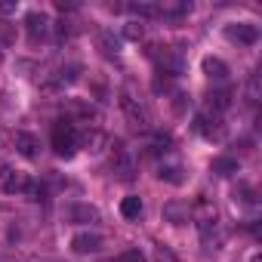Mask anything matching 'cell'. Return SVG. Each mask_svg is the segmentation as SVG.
<instances>
[{
  "label": "cell",
  "instance_id": "6da1fadb",
  "mask_svg": "<svg viewBox=\"0 0 262 262\" xmlns=\"http://www.w3.org/2000/svg\"><path fill=\"white\" fill-rule=\"evenodd\" d=\"M194 222H198V234H201V244L207 250H216L222 244V228H219V213L210 201H198L194 207Z\"/></svg>",
  "mask_w": 262,
  "mask_h": 262
},
{
  "label": "cell",
  "instance_id": "7a4b0ae2",
  "mask_svg": "<svg viewBox=\"0 0 262 262\" xmlns=\"http://www.w3.org/2000/svg\"><path fill=\"white\" fill-rule=\"evenodd\" d=\"M120 111L126 114V120L133 123L136 129H148L151 126V114H148L145 102L133 93V86H123L120 90Z\"/></svg>",
  "mask_w": 262,
  "mask_h": 262
},
{
  "label": "cell",
  "instance_id": "3957f363",
  "mask_svg": "<svg viewBox=\"0 0 262 262\" xmlns=\"http://www.w3.org/2000/svg\"><path fill=\"white\" fill-rule=\"evenodd\" d=\"M53 151L65 161L77 155V126L71 120H59L53 126Z\"/></svg>",
  "mask_w": 262,
  "mask_h": 262
},
{
  "label": "cell",
  "instance_id": "277c9868",
  "mask_svg": "<svg viewBox=\"0 0 262 262\" xmlns=\"http://www.w3.org/2000/svg\"><path fill=\"white\" fill-rule=\"evenodd\" d=\"M151 59L158 62V71L167 74V77H179L182 68H185L179 50H173V47H151Z\"/></svg>",
  "mask_w": 262,
  "mask_h": 262
},
{
  "label": "cell",
  "instance_id": "5b68a950",
  "mask_svg": "<svg viewBox=\"0 0 262 262\" xmlns=\"http://www.w3.org/2000/svg\"><path fill=\"white\" fill-rule=\"evenodd\" d=\"M25 31H28V40H31V43H40V40H47V37L53 34V22H50L47 13L31 10V13L25 16Z\"/></svg>",
  "mask_w": 262,
  "mask_h": 262
},
{
  "label": "cell",
  "instance_id": "8992f818",
  "mask_svg": "<svg viewBox=\"0 0 262 262\" xmlns=\"http://www.w3.org/2000/svg\"><path fill=\"white\" fill-rule=\"evenodd\" d=\"M194 129L204 136V139H222L225 136V123H222V114H213V111H201L194 117Z\"/></svg>",
  "mask_w": 262,
  "mask_h": 262
},
{
  "label": "cell",
  "instance_id": "52a82bcc",
  "mask_svg": "<svg viewBox=\"0 0 262 262\" xmlns=\"http://www.w3.org/2000/svg\"><path fill=\"white\" fill-rule=\"evenodd\" d=\"M111 173L120 179V182H129L136 176V161H133V155H129L123 145H117V151H114V161H111Z\"/></svg>",
  "mask_w": 262,
  "mask_h": 262
},
{
  "label": "cell",
  "instance_id": "ba28073f",
  "mask_svg": "<svg viewBox=\"0 0 262 262\" xmlns=\"http://www.w3.org/2000/svg\"><path fill=\"white\" fill-rule=\"evenodd\" d=\"M25 185H28L25 173H19L13 167H0V191L4 194H19V191H25Z\"/></svg>",
  "mask_w": 262,
  "mask_h": 262
},
{
  "label": "cell",
  "instance_id": "9c48e42d",
  "mask_svg": "<svg viewBox=\"0 0 262 262\" xmlns=\"http://www.w3.org/2000/svg\"><path fill=\"white\" fill-rule=\"evenodd\" d=\"M225 37L234 40V43H244V47H253L259 40V28L253 22H237V25H228L225 28Z\"/></svg>",
  "mask_w": 262,
  "mask_h": 262
},
{
  "label": "cell",
  "instance_id": "30bf717a",
  "mask_svg": "<svg viewBox=\"0 0 262 262\" xmlns=\"http://www.w3.org/2000/svg\"><path fill=\"white\" fill-rule=\"evenodd\" d=\"M158 19H182L191 13V4L188 0H158Z\"/></svg>",
  "mask_w": 262,
  "mask_h": 262
},
{
  "label": "cell",
  "instance_id": "8fae6325",
  "mask_svg": "<svg viewBox=\"0 0 262 262\" xmlns=\"http://www.w3.org/2000/svg\"><path fill=\"white\" fill-rule=\"evenodd\" d=\"M71 250L80 253V256H86V253H99V250H102V237H99L96 231H80V234L71 237Z\"/></svg>",
  "mask_w": 262,
  "mask_h": 262
},
{
  "label": "cell",
  "instance_id": "7c38bea8",
  "mask_svg": "<svg viewBox=\"0 0 262 262\" xmlns=\"http://www.w3.org/2000/svg\"><path fill=\"white\" fill-rule=\"evenodd\" d=\"M65 219H68V222H90V225H96L102 216H99V210L90 207V204H71V207H65Z\"/></svg>",
  "mask_w": 262,
  "mask_h": 262
},
{
  "label": "cell",
  "instance_id": "4fadbf2b",
  "mask_svg": "<svg viewBox=\"0 0 262 262\" xmlns=\"http://www.w3.org/2000/svg\"><path fill=\"white\" fill-rule=\"evenodd\" d=\"M13 145H16V151H19L22 158H28V161H34V158H37V148H40L37 136H34V133H25V129H19V133L13 136Z\"/></svg>",
  "mask_w": 262,
  "mask_h": 262
},
{
  "label": "cell",
  "instance_id": "5bb4252c",
  "mask_svg": "<svg viewBox=\"0 0 262 262\" xmlns=\"http://www.w3.org/2000/svg\"><path fill=\"white\" fill-rule=\"evenodd\" d=\"M204 74H207L210 80L222 83V80H228V65H225L222 59H216V56H207V59H204Z\"/></svg>",
  "mask_w": 262,
  "mask_h": 262
},
{
  "label": "cell",
  "instance_id": "9a60e30c",
  "mask_svg": "<svg viewBox=\"0 0 262 262\" xmlns=\"http://www.w3.org/2000/svg\"><path fill=\"white\" fill-rule=\"evenodd\" d=\"M228 108H231V90H213V93L207 96V111L222 114V111H228Z\"/></svg>",
  "mask_w": 262,
  "mask_h": 262
},
{
  "label": "cell",
  "instance_id": "2e32d148",
  "mask_svg": "<svg viewBox=\"0 0 262 262\" xmlns=\"http://www.w3.org/2000/svg\"><path fill=\"white\" fill-rule=\"evenodd\" d=\"M120 216H123V219H139V216H142V198H136V194L123 198V201H120Z\"/></svg>",
  "mask_w": 262,
  "mask_h": 262
},
{
  "label": "cell",
  "instance_id": "e0dca14e",
  "mask_svg": "<svg viewBox=\"0 0 262 262\" xmlns=\"http://www.w3.org/2000/svg\"><path fill=\"white\" fill-rule=\"evenodd\" d=\"M126 13H133L136 19H158V7L148 4V0H139V4H126Z\"/></svg>",
  "mask_w": 262,
  "mask_h": 262
},
{
  "label": "cell",
  "instance_id": "ac0fdd59",
  "mask_svg": "<svg viewBox=\"0 0 262 262\" xmlns=\"http://www.w3.org/2000/svg\"><path fill=\"white\" fill-rule=\"evenodd\" d=\"M234 204L244 207V210H256L259 201H256V191H253L250 185H237V188H234Z\"/></svg>",
  "mask_w": 262,
  "mask_h": 262
},
{
  "label": "cell",
  "instance_id": "d6986e66",
  "mask_svg": "<svg viewBox=\"0 0 262 262\" xmlns=\"http://www.w3.org/2000/svg\"><path fill=\"white\" fill-rule=\"evenodd\" d=\"M164 213H167V219H170L173 225H182V222H188V204L170 201V204L164 207Z\"/></svg>",
  "mask_w": 262,
  "mask_h": 262
},
{
  "label": "cell",
  "instance_id": "ffe728a7",
  "mask_svg": "<svg viewBox=\"0 0 262 262\" xmlns=\"http://www.w3.org/2000/svg\"><path fill=\"white\" fill-rule=\"evenodd\" d=\"M244 96H247V102H250V105H259V99H262V83H259V74H256V71L247 77Z\"/></svg>",
  "mask_w": 262,
  "mask_h": 262
},
{
  "label": "cell",
  "instance_id": "44dd1931",
  "mask_svg": "<svg viewBox=\"0 0 262 262\" xmlns=\"http://www.w3.org/2000/svg\"><path fill=\"white\" fill-rule=\"evenodd\" d=\"M237 170H241L237 158H216V161H213V173H216V176H234Z\"/></svg>",
  "mask_w": 262,
  "mask_h": 262
},
{
  "label": "cell",
  "instance_id": "7402d4cb",
  "mask_svg": "<svg viewBox=\"0 0 262 262\" xmlns=\"http://www.w3.org/2000/svg\"><path fill=\"white\" fill-rule=\"evenodd\" d=\"M99 47H102V53H105V56H117L120 40H117L111 31H102V34H99Z\"/></svg>",
  "mask_w": 262,
  "mask_h": 262
},
{
  "label": "cell",
  "instance_id": "603a6c76",
  "mask_svg": "<svg viewBox=\"0 0 262 262\" xmlns=\"http://www.w3.org/2000/svg\"><path fill=\"white\" fill-rule=\"evenodd\" d=\"M164 182H173V185H179L182 182V167H176V164H161V173H158Z\"/></svg>",
  "mask_w": 262,
  "mask_h": 262
},
{
  "label": "cell",
  "instance_id": "cb8c5ba5",
  "mask_svg": "<svg viewBox=\"0 0 262 262\" xmlns=\"http://www.w3.org/2000/svg\"><path fill=\"white\" fill-rule=\"evenodd\" d=\"M173 148V139L167 136V133H158L155 139H151V155H167Z\"/></svg>",
  "mask_w": 262,
  "mask_h": 262
},
{
  "label": "cell",
  "instance_id": "d4e9b609",
  "mask_svg": "<svg viewBox=\"0 0 262 262\" xmlns=\"http://www.w3.org/2000/svg\"><path fill=\"white\" fill-rule=\"evenodd\" d=\"M25 194H28L31 201H40V198L47 194V188H43L40 182H34V179H28V185H25Z\"/></svg>",
  "mask_w": 262,
  "mask_h": 262
},
{
  "label": "cell",
  "instance_id": "484cf974",
  "mask_svg": "<svg viewBox=\"0 0 262 262\" xmlns=\"http://www.w3.org/2000/svg\"><path fill=\"white\" fill-rule=\"evenodd\" d=\"M114 262H145V256H142V250H123Z\"/></svg>",
  "mask_w": 262,
  "mask_h": 262
},
{
  "label": "cell",
  "instance_id": "4316f807",
  "mask_svg": "<svg viewBox=\"0 0 262 262\" xmlns=\"http://www.w3.org/2000/svg\"><path fill=\"white\" fill-rule=\"evenodd\" d=\"M123 34H126L129 40H142V34H145V28H142L139 22H129V25L123 28Z\"/></svg>",
  "mask_w": 262,
  "mask_h": 262
},
{
  "label": "cell",
  "instance_id": "83f0119b",
  "mask_svg": "<svg viewBox=\"0 0 262 262\" xmlns=\"http://www.w3.org/2000/svg\"><path fill=\"white\" fill-rule=\"evenodd\" d=\"M167 90H170V77L158 71V77H155V93H167Z\"/></svg>",
  "mask_w": 262,
  "mask_h": 262
},
{
  "label": "cell",
  "instance_id": "f1b7e54d",
  "mask_svg": "<svg viewBox=\"0 0 262 262\" xmlns=\"http://www.w3.org/2000/svg\"><path fill=\"white\" fill-rule=\"evenodd\" d=\"M0 59H4V56H0Z\"/></svg>",
  "mask_w": 262,
  "mask_h": 262
}]
</instances>
